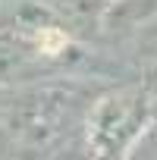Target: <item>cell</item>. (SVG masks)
Returning a JSON list of instances; mask_svg holds the SVG:
<instances>
[]
</instances>
